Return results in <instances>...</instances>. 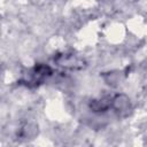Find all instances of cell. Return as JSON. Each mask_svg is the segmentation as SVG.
<instances>
[{
  "label": "cell",
  "mask_w": 147,
  "mask_h": 147,
  "mask_svg": "<svg viewBox=\"0 0 147 147\" xmlns=\"http://www.w3.org/2000/svg\"><path fill=\"white\" fill-rule=\"evenodd\" d=\"M53 74V70L47 64H36L33 68L29 69L26 74L23 75L21 78V83L25 84L26 86H38L45 79H47Z\"/></svg>",
  "instance_id": "1"
},
{
  "label": "cell",
  "mask_w": 147,
  "mask_h": 147,
  "mask_svg": "<svg viewBox=\"0 0 147 147\" xmlns=\"http://www.w3.org/2000/svg\"><path fill=\"white\" fill-rule=\"evenodd\" d=\"M90 109L94 113H105L109 110L113 106V96L105 95L99 99H93L90 101Z\"/></svg>",
  "instance_id": "4"
},
{
  "label": "cell",
  "mask_w": 147,
  "mask_h": 147,
  "mask_svg": "<svg viewBox=\"0 0 147 147\" xmlns=\"http://www.w3.org/2000/svg\"><path fill=\"white\" fill-rule=\"evenodd\" d=\"M55 61L59 65L67 69H82L85 65L84 59H82L79 55L74 53H64L57 55L55 57Z\"/></svg>",
  "instance_id": "2"
},
{
  "label": "cell",
  "mask_w": 147,
  "mask_h": 147,
  "mask_svg": "<svg viewBox=\"0 0 147 147\" xmlns=\"http://www.w3.org/2000/svg\"><path fill=\"white\" fill-rule=\"evenodd\" d=\"M111 108L116 111V114L121 117L127 116L131 110L130 99L124 94H116L113 96V106Z\"/></svg>",
  "instance_id": "3"
}]
</instances>
